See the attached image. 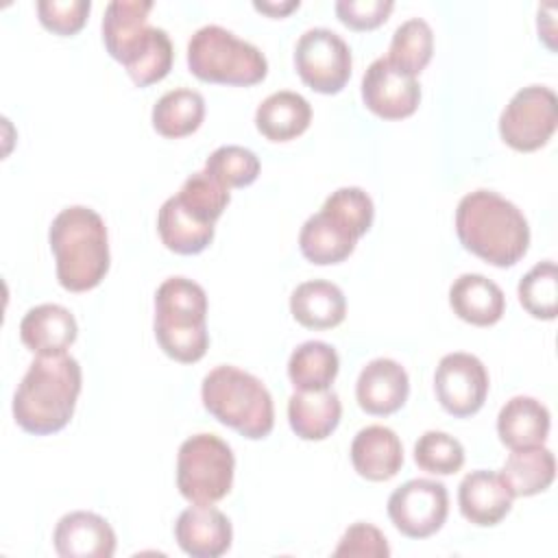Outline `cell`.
Returning <instances> with one entry per match:
<instances>
[{
	"label": "cell",
	"instance_id": "obj_1",
	"mask_svg": "<svg viewBox=\"0 0 558 558\" xmlns=\"http://www.w3.org/2000/svg\"><path fill=\"white\" fill-rule=\"evenodd\" d=\"M83 373L76 357L37 355L13 395L15 423L35 436L63 429L76 408Z\"/></svg>",
	"mask_w": 558,
	"mask_h": 558
},
{
	"label": "cell",
	"instance_id": "obj_2",
	"mask_svg": "<svg viewBox=\"0 0 558 558\" xmlns=\"http://www.w3.org/2000/svg\"><path fill=\"white\" fill-rule=\"evenodd\" d=\"M456 233L466 251L499 268L517 264L530 244L523 211L493 190H475L460 198Z\"/></svg>",
	"mask_w": 558,
	"mask_h": 558
},
{
	"label": "cell",
	"instance_id": "obj_3",
	"mask_svg": "<svg viewBox=\"0 0 558 558\" xmlns=\"http://www.w3.org/2000/svg\"><path fill=\"white\" fill-rule=\"evenodd\" d=\"M57 279L70 292L96 288L109 270V238L105 220L85 205L61 209L48 229Z\"/></svg>",
	"mask_w": 558,
	"mask_h": 558
},
{
	"label": "cell",
	"instance_id": "obj_4",
	"mask_svg": "<svg viewBox=\"0 0 558 558\" xmlns=\"http://www.w3.org/2000/svg\"><path fill=\"white\" fill-rule=\"evenodd\" d=\"M207 294L187 277H168L155 292V338L161 351L183 364L209 349Z\"/></svg>",
	"mask_w": 558,
	"mask_h": 558
},
{
	"label": "cell",
	"instance_id": "obj_5",
	"mask_svg": "<svg viewBox=\"0 0 558 558\" xmlns=\"http://www.w3.org/2000/svg\"><path fill=\"white\" fill-rule=\"evenodd\" d=\"M201 397L214 418L251 440L266 438L272 432L275 405L268 388L238 366L211 368L203 377Z\"/></svg>",
	"mask_w": 558,
	"mask_h": 558
},
{
	"label": "cell",
	"instance_id": "obj_6",
	"mask_svg": "<svg viewBox=\"0 0 558 558\" xmlns=\"http://www.w3.org/2000/svg\"><path fill=\"white\" fill-rule=\"evenodd\" d=\"M187 68L201 81L246 87L264 81L268 61L255 44L225 26L205 24L187 41Z\"/></svg>",
	"mask_w": 558,
	"mask_h": 558
},
{
	"label": "cell",
	"instance_id": "obj_7",
	"mask_svg": "<svg viewBox=\"0 0 558 558\" xmlns=\"http://www.w3.org/2000/svg\"><path fill=\"white\" fill-rule=\"evenodd\" d=\"M235 458L231 447L216 434L185 438L177 453V488L196 506H211L229 495Z\"/></svg>",
	"mask_w": 558,
	"mask_h": 558
},
{
	"label": "cell",
	"instance_id": "obj_8",
	"mask_svg": "<svg viewBox=\"0 0 558 558\" xmlns=\"http://www.w3.org/2000/svg\"><path fill=\"white\" fill-rule=\"evenodd\" d=\"M556 124V94L545 85H527L519 89L501 111L499 135L510 148L530 153L549 142Z\"/></svg>",
	"mask_w": 558,
	"mask_h": 558
},
{
	"label": "cell",
	"instance_id": "obj_9",
	"mask_svg": "<svg viewBox=\"0 0 558 558\" xmlns=\"http://www.w3.org/2000/svg\"><path fill=\"white\" fill-rule=\"evenodd\" d=\"M351 48L331 28H307L294 48V68L318 94H338L351 76Z\"/></svg>",
	"mask_w": 558,
	"mask_h": 558
},
{
	"label": "cell",
	"instance_id": "obj_10",
	"mask_svg": "<svg viewBox=\"0 0 558 558\" xmlns=\"http://www.w3.org/2000/svg\"><path fill=\"white\" fill-rule=\"evenodd\" d=\"M449 514V493L442 482L414 477L392 490L388 497V517L408 538H427L436 534Z\"/></svg>",
	"mask_w": 558,
	"mask_h": 558
},
{
	"label": "cell",
	"instance_id": "obj_11",
	"mask_svg": "<svg viewBox=\"0 0 558 558\" xmlns=\"http://www.w3.org/2000/svg\"><path fill=\"white\" fill-rule=\"evenodd\" d=\"M434 392L442 410L464 418L475 414L488 395V371L471 353H447L434 373Z\"/></svg>",
	"mask_w": 558,
	"mask_h": 558
},
{
	"label": "cell",
	"instance_id": "obj_12",
	"mask_svg": "<svg viewBox=\"0 0 558 558\" xmlns=\"http://www.w3.org/2000/svg\"><path fill=\"white\" fill-rule=\"evenodd\" d=\"M362 100L375 116L384 120H401L416 111L421 102V85L416 76L397 70L386 57H379L362 76Z\"/></svg>",
	"mask_w": 558,
	"mask_h": 558
},
{
	"label": "cell",
	"instance_id": "obj_13",
	"mask_svg": "<svg viewBox=\"0 0 558 558\" xmlns=\"http://www.w3.org/2000/svg\"><path fill=\"white\" fill-rule=\"evenodd\" d=\"M150 0H113L105 9L102 41L107 52L129 68L153 41L157 26L148 24Z\"/></svg>",
	"mask_w": 558,
	"mask_h": 558
},
{
	"label": "cell",
	"instance_id": "obj_14",
	"mask_svg": "<svg viewBox=\"0 0 558 558\" xmlns=\"http://www.w3.org/2000/svg\"><path fill=\"white\" fill-rule=\"evenodd\" d=\"M177 545L192 558H218L233 541L231 521L214 506H190L174 523Z\"/></svg>",
	"mask_w": 558,
	"mask_h": 558
},
{
	"label": "cell",
	"instance_id": "obj_15",
	"mask_svg": "<svg viewBox=\"0 0 558 558\" xmlns=\"http://www.w3.org/2000/svg\"><path fill=\"white\" fill-rule=\"evenodd\" d=\"M54 551L61 558H111L116 554V532L96 512L74 510L59 519L52 534Z\"/></svg>",
	"mask_w": 558,
	"mask_h": 558
},
{
	"label": "cell",
	"instance_id": "obj_16",
	"mask_svg": "<svg viewBox=\"0 0 558 558\" xmlns=\"http://www.w3.org/2000/svg\"><path fill=\"white\" fill-rule=\"evenodd\" d=\"M362 235L344 218L327 207L310 216L299 233V246L307 262L327 266L344 262Z\"/></svg>",
	"mask_w": 558,
	"mask_h": 558
},
{
	"label": "cell",
	"instance_id": "obj_17",
	"mask_svg": "<svg viewBox=\"0 0 558 558\" xmlns=\"http://www.w3.org/2000/svg\"><path fill=\"white\" fill-rule=\"evenodd\" d=\"M410 395L405 368L390 357L371 360L357 375L355 397L364 412L386 416L397 412Z\"/></svg>",
	"mask_w": 558,
	"mask_h": 558
},
{
	"label": "cell",
	"instance_id": "obj_18",
	"mask_svg": "<svg viewBox=\"0 0 558 558\" xmlns=\"http://www.w3.org/2000/svg\"><path fill=\"white\" fill-rule=\"evenodd\" d=\"M512 499L514 495L497 471H471L462 477L458 488L462 517L480 527H490L506 519L512 508Z\"/></svg>",
	"mask_w": 558,
	"mask_h": 558
},
{
	"label": "cell",
	"instance_id": "obj_19",
	"mask_svg": "<svg viewBox=\"0 0 558 558\" xmlns=\"http://www.w3.org/2000/svg\"><path fill=\"white\" fill-rule=\"evenodd\" d=\"M78 325L68 307L41 303L31 307L20 320L24 347L37 355H61L76 340Z\"/></svg>",
	"mask_w": 558,
	"mask_h": 558
},
{
	"label": "cell",
	"instance_id": "obj_20",
	"mask_svg": "<svg viewBox=\"0 0 558 558\" xmlns=\"http://www.w3.org/2000/svg\"><path fill=\"white\" fill-rule=\"evenodd\" d=\"M349 453L353 469L371 482H386L395 477L403 464V445L386 425L362 427L355 434Z\"/></svg>",
	"mask_w": 558,
	"mask_h": 558
},
{
	"label": "cell",
	"instance_id": "obj_21",
	"mask_svg": "<svg viewBox=\"0 0 558 558\" xmlns=\"http://www.w3.org/2000/svg\"><path fill=\"white\" fill-rule=\"evenodd\" d=\"M449 305L464 323L488 327L504 316L506 296L493 279L480 272H464L449 288Z\"/></svg>",
	"mask_w": 558,
	"mask_h": 558
},
{
	"label": "cell",
	"instance_id": "obj_22",
	"mask_svg": "<svg viewBox=\"0 0 558 558\" xmlns=\"http://www.w3.org/2000/svg\"><path fill=\"white\" fill-rule=\"evenodd\" d=\"M342 416L340 397L333 390H296L288 399V421L303 440H325Z\"/></svg>",
	"mask_w": 558,
	"mask_h": 558
},
{
	"label": "cell",
	"instance_id": "obj_23",
	"mask_svg": "<svg viewBox=\"0 0 558 558\" xmlns=\"http://www.w3.org/2000/svg\"><path fill=\"white\" fill-rule=\"evenodd\" d=\"M549 410L534 397H512L497 414L499 440L510 449L536 447L547 440L549 434Z\"/></svg>",
	"mask_w": 558,
	"mask_h": 558
},
{
	"label": "cell",
	"instance_id": "obj_24",
	"mask_svg": "<svg viewBox=\"0 0 558 558\" xmlns=\"http://www.w3.org/2000/svg\"><path fill=\"white\" fill-rule=\"evenodd\" d=\"M290 312L307 329H331L344 320L347 299L336 283L312 279L292 290Z\"/></svg>",
	"mask_w": 558,
	"mask_h": 558
},
{
	"label": "cell",
	"instance_id": "obj_25",
	"mask_svg": "<svg viewBox=\"0 0 558 558\" xmlns=\"http://www.w3.org/2000/svg\"><path fill=\"white\" fill-rule=\"evenodd\" d=\"M310 122L312 107L307 98L290 89L266 96L255 111V126L270 142L294 140L310 126Z\"/></svg>",
	"mask_w": 558,
	"mask_h": 558
},
{
	"label": "cell",
	"instance_id": "obj_26",
	"mask_svg": "<svg viewBox=\"0 0 558 558\" xmlns=\"http://www.w3.org/2000/svg\"><path fill=\"white\" fill-rule=\"evenodd\" d=\"M499 473L514 497H532L547 490L554 482L556 460L543 445L512 449Z\"/></svg>",
	"mask_w": 558,
	"mask_h": 558
},
{
	"label": "cell",
	"instance_id": "obj_27",
	"mask_svg": "<svg viewBox=\"0 0 558 558\" xmlns=\"http://www.w3.org/2000/svg\"><path fill=\"white\" fill-rule=\"evenodd\" d=\"M157 231L166 248L179 255H196L214 240V225L201 222L181 207L177 196L163 201L157 214Z\"/></svg>",
	"mask_w": 558,
	"mask_h": 558
},
{
	"label": "cell",
	"instance_id": "obj_28",
	"mask_svg": "<svg viewBox=\"0 0 558 558\" xmlns=\"http://www.w3.org/2000/svg\"><path fill=\"white\" fill-rule=\"evenodd\" d=\"M205 118V98L190 87L166 92L153 107V129L163 137H185L194 133Z\"/></svg>",
	"mask_w": 558,
	"mask_h": 558
},
{
	"label": "cell",
	"instance_id": "obj_29",
	"mask_svg": "<svg viewBox=\"0 0 558 558\" xmlns=\"http://www.w3.org/2000/svg\"><path fill=\"white\" fill-rule=\"evenodd\" d=\"M340 368L338 353L323 340L301 342L288 360V377L296 390H327Z\"/></svg>",
	"mask_w": 558,
	"mask_h": 558
},
{
	"label": "cell",
	"instance_id": "obj_30",
	"mask_svg": "<svg viewBox=\"0 0 558 558\" xmlns=\"http://www.w3.org/2000/svg\"><path fill=\"white\" fill-rule=\"evenodd\" d=\"M432 52H434L432 26L423 17H410L395 28L386 59L397 70L410 76H416L429 63Z\"/></svg>",
	"mask_w": 558,
	"mask_h": 558
},
{
	"label": "cell",
	"instance_id": "obj_31",
	"mask_svg": "<svg viewBox=\"0 0 558 558\" xmlns=\"http://www.w3.org/2000/svg\"><path fill=\"white\" fill-rule=\"evenodd\" d=\"M174 196L185 211L207 225H216L231 201L229 190L211 179L205 170L190 174Z\"/></svg>",
	"mask_w": 558,
	"mask_h": 558
},
{
	"label": "cell",
	"instance_id": "obj_32",
	"mask_svg": "<svg viewBox=\"0 0 558 558\" xmlns=\"http://www.w3.org/2000/svg\"><path fill=\"white\" fill-rule=\"evenodd\" d=\"M519 301L534 318L551 320L558 312V272L551 259L532 266L519 281Z\"/></svg>",
	"mask_w": 558,
	"mask_h": 558
},
{
	"label": "cell",
	"instance_id": "obj_33",
	"mask_svg": "<svg viewBox=\"0 0 558 558\" xmlns=\"http://www.w3.org/2000/svg\"><path fill=\"white\" fill-rule=\"evenodd\" d=\"M205 172L216 179L227 190L231 187H246L251 185L259 174V159L253 150L244 146H220L216 148L207 161Z\"/></svg>",
	"mask_w": 558,
	"mask_h": 558
},
{
	"label": "cell",
	"instance_id": "obj_34",
	"mask_svg": "<svg viewBox=\"0 0 558 558\" xmlns=\"http://www.w3.org/2000/svg\"><path fill=\"white\" fill-rule=\"evenodd\" d=\"M414 462L434 475H451L464 464V447L447 432L429 429L414 445Z\"/></svg>",
	"mask_w": 558,
	"mask_h": 558
},
{
	"label": "cell",
	"instance_id": "obj_35",
	"mask_svg": "<svg viewBox=\"0 0 558 558\" xmlns=\"http://www.w3.org/2000/svg\"><path fill=\"white\" fill-rule=\"evenodd\" d=\"M89 0H39L37 15L39 22L57 35L78 33L89 15Z\"/></svg>",
	"mask_w": 558,
	"mask_h": 558
},
{
	"label": "cell",
	"instance_id": "obj_36",
	"mask_svg": "<svg viewBox=\"0 0 558 558\" xmlns=\"http://www.w3.org/2000/svg\"><path fill=\"white\" fill-rule=\"evenodd\" d=\"M333 556H355V558H388L390 547L386 536L371 523L357 521L349 525L333 549Z\"/></svg>",
	"mask_w": 558,
	"mask_h": 558
},
{
	"label": "cell",
	"instance_id": "obj_37",
	"mask_svg": "<svg viewBox=\"0 0 558 558\" xmlns=\"http://www.w3.org/2000/svg\"><path fill=\"white\" fill-rule=\"evenodd\" d=\"M395 9L392 0H338L336 15L353 31H371L384 24Z\"/></svg>",
	"mask_w": 558,
	"mask_h": 558
},
{
	"label": "cell",
	"instance_id": "obj_38",
	"mask_svg": "<svg viewBox=\"0 0 558 558\" xmlns=\"http://www.w3.org/2000/svg\"><path fill=\"white\" fill-rule=\"evenodd\" d=\"M299 0H286V2H259V0H255L253 2V7L257 9V11H262V13H268V15H272V17H283V15H288L290 11H294V9H299Z\"/></svg>",
	"mask_w": 558,
	"mask_h": 558
}]
</instances>
